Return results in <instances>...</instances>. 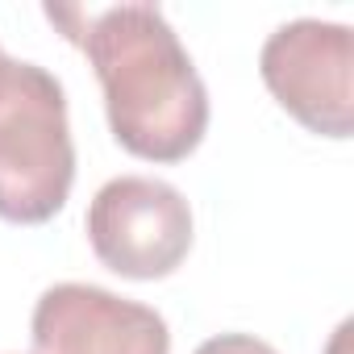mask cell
Masks as SVG:
<instances>
[{"label": "cell", "mask_w": 354, "mask_h": 354, "mask_svg": "<svg viewBox=\"0 0 354 354\" xmlns=\"http://www.w3.org/2000/svg\"><path fill=\"white\" fill-rule=\"evenodd\" d=\"M34 354H171L167 321L96 283H55L34 304Z\"/></svg>", "instance_id": "obj_5"}, {"label": "cell", "mask_w": 354, "mask_h": 354, "mask_svg": "<svg viewBox=\"0 0 354 354\" xmlns=\"http://www.w3.org/2000/svg\"><path fill=\"white\" fill-rule=\"evenodd\" d=\"M88 242L121 279H162L192 250V209L180 188L117 175L88 205Z\"/></svg>", "instance_id": "obj_3"}, {"label": "cell", "mask_w": 354, "mask_h": 354, "mask_svg": "<svg viewBox=\"0 0 354 354\" xmlns=\"http://www.w3.org/2000/svg\"><path fill=\"white\" fill-rule=\"evenodd\" d=\"M88 55L113 138L146 162H184L209 129V92L180 34L154 5H113L100 13L46 9Z\"/></svg>", "instance_id": "obj_1"}, {"label": "cell", "mask_w": 354, "mask_h": 354, "mask_svg": "<svg viewBox=\"0 0 354 354\" xmlns=\"http://www.w3.org/2000/svg\"><path fill=\"white\" fill-rule=\"evenodd\" d=\"M267 92L304 129L350 138L354 129V38L342 21L300 17L279 26L259 55Z\"/></svg>", "instance_id": "obj_4"}, {"label": "cell", "mask_w": 354, "mask_h": 354, "mask_svg": "<svg viewBox=\"0 0 354 354\" xmlns=\"http://www.w3.org/2000/svg\"><path fill=\"white\" fill-rule=\"evenodd\" d=\"M5 59H9V55H5V50H0V67H5Z\"/></svg>", "instance_id": "obj_7"}, {"label": "cell", "mask_w": 354, "mask_h": 354, "mask_svg": "<svg viewBox=\"0 0 354 354\" xmlns=\"http://www.w3.org/2000/svg\"><path fill=\"white\" fill-rule=\"evenodd\" d=\"M75 184V142L63 84L38 67H0V217L13 225L50 221Z\"/></svg>", "instance_id": "obj_2"}, {"label": "cell", "mask_w": 354, "mask_h": 354, "mask_svg": "<svg viewBox=\"0 0 354 354\" xmlns=\"http://www.w3.org/2000/svg\"><path fill=\"white\" fill-rule=\"evenodd\" d=\"M196 354H279V350L254 333H217V337L201 342Z\"/></svg>", "instance_id": "obj_6"}]
</instances>
